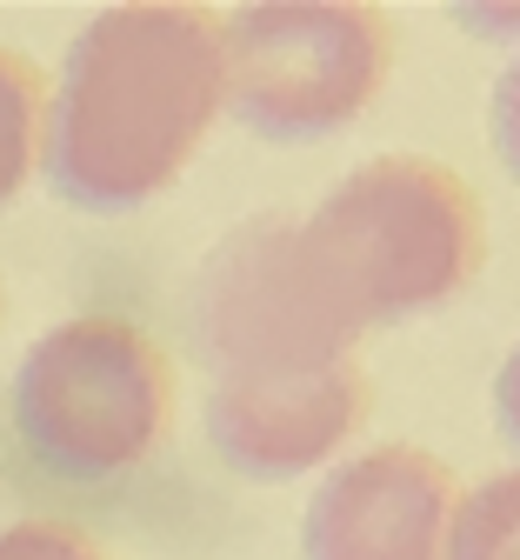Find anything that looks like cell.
I'll return each instance as SVG.
<instances>
[{
	"label": "cell",
	"instance_id": "cell-3",
	"mask_svg": "<svg viewBox=\"0 0 520 560\" xmlns=\"http://www.w3.org/2000/svg\"><path fill=\"white\" fill-rule=\"evenodd\" d=\"M181 374L127 314H73L47 327L14 374V434L41 474L114 487L174 441Z\"/></svg>",
	"mask_w": 520,
	"mask_h": 560
},
{
	"label": "cell",
	"instance_id": "cell-9",
	"mask_svg": "<svg viewBox=\"0 0 520 560\" xmlns=\"http://www.w3.org/2000/svg\"><path fill=\"white\" fill-rule=\"evenodd\" d=\"M440 560H520V480L513 467L487 474L481 487H461V508L448 527Z\"/></svg>",
	"mask_w": 520,
	"mask_h": 560
},
{
	"label": "cell",
	"instance_id": "cell-5",
	"mask_svg": "<svg viewBox=\"0 0 520 560\" xmlns=\"http://www.w3.org/2000/svg\"><path fill=\"white\" fill-rule=\"evenodd\" d=\"M194 340L213 381H274L347 361L360 327L327 301L293 241V214H254L194 273Z\"/></svg>",
	"mask_w": 520,
	"mask_h": 560
},
{
	"label": "cell",
	"instance_id": "cell-8",
	"mask_svg": "<svg viewBox=\"0 0 520 560\" xmlns=\"http://www.w3.org/2000/svg\"><path fill=\"white\" fill-rule=\"evenodd\" d=\"M41 133H47V74L21 47H0V207H14L41 174Z\"/></svg>",
	"mask_w": 520,
	"mask_h": 560
},
{
	"label": "cell",
	"instance_id": "cell-10",
	"mask_svg": "<svg viewBox=\"0 0 520 560\" xmlns=\"http://www.w3.org/2000/svg\"><path fill=\"white\" fill-rule=\"evenodd\" d=\"M0 560H114L88 527L54 521V514H27L0 527Z\"/></svg>",
	"mask_w": 520,
	"mask_h": 560
},
{
	"label": "cell",
	"instance_id": "cell-2",
	"mask_svg": "<svg viewBox=\"0 0 520 560\" xmlns=\"http://www.w3.org/2000/svg\"><path fill=\"white\" fill-rule=\"evenodd\" d=\"M327 301L367 334L454 307L487 267V214L467 174L427 154H374L293 221Z\"/></svg>",
	"mask_w": 520,
	"mask_h": 560
},
{
	"label": "cell",
	"instance_id": "cell-7",
	"mask_svg": "<svg viewBox=\"0 0 520 560\" xmlns=\"http://www.w3.org/2000/svg\"><path fill=\"white\" fill-rule=\"evenodd\" d=\"M374 413V374L360 354L314 368V374H274V381H213L207 394V441L241 480H301L334 467L354 434Z\"/></svg>",
	"mask_w": 520,
	"mask_h": 560
},
{
	"label": "cell",
	"instance_id": "cell-6",
	"mask_svg": "<svg viewBox=\"0 0 520 560\" xmlns=\"http://www.w3.org/2000/svg\"><path fill=\"white\" fill-rule=\"evenodd\" d=\"M461 508V474L414 447L374 441L334 460L301 514V560H440Z\"/></svg>",
	"mask_w": 520,
	"mask_h": 560
},
{
	"label": "cell",
	"instance_id": "cell-11",
	"mask_svg": "<svg viewBox=\"0 0 520 560\" xmlns=\"http://www.w3.org/2000/svg\"><path fill=\"white\" fill-rule=\"evenodd\" d=\"M0 320H8V280H0Z\"/></svg>",
	"mask_w": 520,
	"mask_h": 560
},
{
	"label": "cell",
	"instance_id": "cell-4",
	"mask_svg": "<svg viewBox=\"0 0 520 560\" xmlns=\"http://www.w3.org/2000/svg\"><path fill=\"white\" fill-rule=\"evenodd\" d=\"M228 114L274 140L314 148L347 133L394 74V21L360 0H261L220 21Z\"/></svg>",
	"mask_w": 520,
	"mask_h": 560
},
{
	"label": "cell",
	"instance_id": "cell-1",
	"mask_svg": "<svg viewBox=\"0 0 520 560\" xmlns=\"http://www.w3.org/2000/svg\"><path fill=\"white\" fill-rule=\"evenodd\" d=\"M220 114V21L187 0H120L67 40L41 174L81 214H134L187 174Z\"/></svg>",
	"mask_w": 520,
	"mask_h": 560
}]
</instances>
